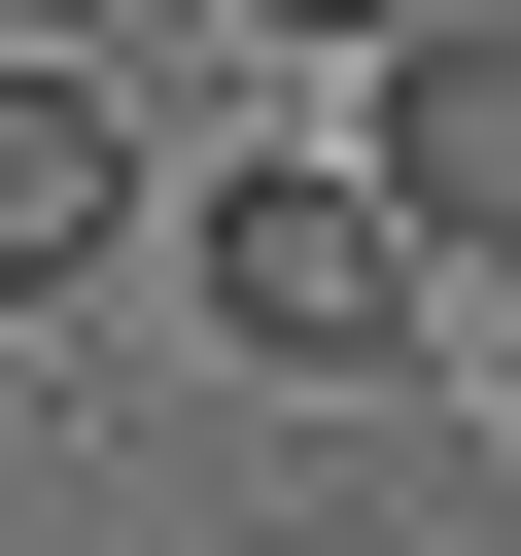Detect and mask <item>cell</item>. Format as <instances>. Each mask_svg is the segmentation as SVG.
Instances as JSON below:
<instances>
[{"label":"cell","mask_w":521,"mask_h":556,"mask_svg":"<svg viewBox=\"0 0 521 556\" xmlns=\"http://www.w3.org/2000/svg\"><path fill=\"white\" fill-rule=\"evenodd\" d=\"M139 243H174V313H208V348H243V382H382V348H417V313H452V278H417V243H382V174H278V139H243V174H208V208H139Z\"/></svg>","instance_id":"6da1fadb"},{"label":"cell","mask_w":521,"mask_h":556,"mask_svg":"<svg viewBox=\"0 0 521 556\" xmlns=\"http://www.w3.org/2000/svg\"><path fill=\"white\" fill-rule=\"evenodd\" d=\"M347 174H382V243H417V278H521V0L347 35Z\"/></svg>","instance_id":"7a4b0ae2"},{"label":"cell","mask_w":521,"mask_h":556,"mask_svg":"<svg viewBox=\"0 0 521 556\" xmlns=\"http://www.w3.org/2000/svg\"><path fill=\"white\" fill-rule=\"evenodd\" d=\"M104 243H139V104H104V70H35V35H0V313H69V278H104Z\"/></svg>","instance_id":"3957f363"},{"label":"cell","mask_w":521,"mask_h":556,"mask_svg":"<svg viewBox=\"0 0 521 556\" xmlns=\"http://www.w3.org/2000/svg\"><path fill=\"white\" fill-rule=\"evenodd\" d=\"M243 35H278V70H347V35H417V0H243Z\"/></svg>","instance_id":"277c9868"},{"label":"cell","mask_w":521,"mask_h":556,"mask_svg":"<svg viewBox=\"0 0 521 556\" xmlns=\"http://www.w3.org/2000/svg\"><path fill=\"white\" fill-rule=\"evenodd\" d=\"M452 382H486V417H521V278H486V348H452Z\"/></svg>","instance_id":"5b68a950"}]
</instances>
